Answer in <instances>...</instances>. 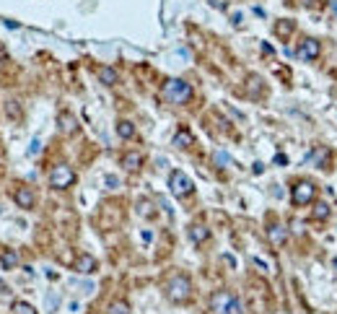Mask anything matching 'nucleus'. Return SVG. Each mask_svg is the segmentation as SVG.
<instances>
[{"mask_svg": "<svg viewBox=\"0 0 337 314\" xmlns=\"http://www.w3.org/2000/svg\"><path fill=\"white\" fill-rule=\"evenodd\" d=\"M210 312L213 314H244L241 299L231 291H216L210 296Z\"/></svg>", "mask_w": 337, "mask_h": 314, "instance_id": "nucleus-1", "label": "nucleus"}, {"mask_svg": "<svg viewBox=\"0 0 337 314\" xmlns=\"http://www.w3.org/2000/svg\"><path fill=\"white\" fill-rule=\"evenodd\" d=\"M163 99H166L169 104H187L192 99V86L182 78H171L163 83Z\"/></svg>", "mask_w": 337, "mask_h": 314, "instance_id": "nucleus-2", "label": "nucleus"}, {"mask_svg": "<svg viewBox=\"0 0 337 314\" xmlns=\"http://www.w3.org/2000/svg\"><path fill=\"white\" fill-rule=\"evenodd\" d=\"M166 296L171 301H177V304L187 301L192 296V280L187 275H174L169 280V286H166Z\"/></svg>", "mask_w": 337, "mask_h": 314, "instance_id": "nucleus-3", "label": "nucleus"}, {"mask_svg": "<svg viewBox=\"0 0 337 314\" xmlns=\"http://www.w3.org/2000/svg\"><path fill=\"white\" fill-rule=\"evenodd\" d=\"M169 190H171V195H177V197H187L192 190H195V182H192L185 171H171L169 174Z\"/></svg>", "mask_w": 337, "mask_h": 314, "instance_id": "nucleus-4", "label": "nucleus"}, {"mask_svg": "<svg viewBox=\"0 0 337 314\" xmlns=\"http://www.w3.org/2000/svg\"><path fill=\"white\" fill-rule=\"evenodd\" d=\"M73 182H75V171L68 164H57L52 171H49V185H52L55 190H68Z\"/></svg>", "mask_w": 337, "mask_h": 314, "instance_id": "nucleus-5", "label": "nucleus"}, {"mask_svg": "<svg viewBox=\"0 0 337 314\" xmlns=\"http://www.w3.org/2000/svg\"><path fill=\"white\" fill-rule=\"evenodd\" d=\"M314 197H316V187L311 185V182H296V187H293V192H291V200H293L296 208L309 205Z\"/></svg>", "mask_w": 337, "mask_h": 314, "instance_id": "nucleus-6", "label": "nucleus"}, {"mask_svg": "<svg viewBox=\"0 0 337 314\" xmlns=\"http://www.w3.org/2000/svg\"><path fill=\"white\" fill-rule=\"evenodd\" d=\"M322 52V44H319V39H314V37H303L301 42H299V49H296V55H299L301 60H316Z\"/></svg>", "mask_w": 337, "mask_h": 314, "instance_id": "nucleus-7", "label": "nucleus"}, {"mask_svg": "<svg viewBox=\"0 0 337 314\" xmlns=\"http://www.w3.org/2000/svg\"><path fill=\"white\" fill-rule=\"evenodd\" d=\"M13 200H16V205H18V208H24V210H32V208H34V202H37L32 187H26V185H18V187L13 190Z\"/></svg>", "mask_w": 337, "mask_h": 314, "instance_id": "nucleus-8", "label": "nucleus"}, {"mask_svg": "<svg viewBox=\"0 0 337 314\" xmlns=\"http://www.w3.org/2000/svg\"><path fill=\"white\" fill-rule=\"evenodd\" d=\"M73 268L80 273V275H91V273H96V268H99V262H96V257H91V255H78L75 257V262H73Z\"/></svg>", "mask_w": 337, "mask_h": 314, "instance_id": "nucleus-9", "label": "nucleus"}, {"mask_svg": "<svg viewBox=\"0 0 337 314\" xmlns=\"http://www.w3.org/2000/svg\"><path fill=\"white\" fill-rule=\"evenodd\" d=\"M267 236H270V241H272L275 247H283L285 239H288V231H285V226H280V224H272L267 229Z\"/></svg>", "mask_w": 337, "mask_h": 314, "instance_id": "nucleus-10", "label": "nucleus"}, {"mask_svg": "<svg viewBox=\"0 0 337 314\" xmlns=\"http://www.w3.org/2000/svg\"><path fill=\"white\" fill-rule=\"evenodd\" d=\"M189 239L195 241V244H202V241L210 239V229L205 224H192L189 226Z\"/></svg>", "mask_w": 337, "mask_h": 314, "instance_id": "nucleus-11", "label": "nucleus"}, {"mask_svg": "<svg viewBox=\"0 0 337 314\" xmlns=\"http://www.w3.org/2000/svg\"><path fill=\"white\" fill-rule=\"evenodd\" d=\"M309 161H314L319 169H324V166H330V151H327L324 146H316L311 154H309Z\"/></svg>", "mask_w": 337, "mask_h": 314, "instance_id": "nucleus-12", "label": "nucleus"}, {"mask_svg": "<svg viewBox=\"0 0 337 314\" xmlns=\"http://www.w3.org/2000/svg\"><path fill=\"white\" fill-rule=\"evenodd\" d=\"M96 76H99V80H101V83H104V86H114L117 83V70L114 68H109V65H101V68H96Z\"/></svg>", "mask_w": 337, "mask_h": 314, "instance_id": "nucleus-13", "label": "nucleus"}, {"mask_svg": "<svg viewBox=\"0 0 337 314\" xmlns=\"http://www.w3.org/2000/svg\"><path fill=\"white\" fill-rule=\"evenodd\" d=\"M140 164H143V154H138V151H127V154L122 156V166H125L127 171L140 169Z\"/></svg>", "mask_w": 337, "mask_h": 314, "instance_id": "nucleus-14", "label": "nucleus"}, {"mask_svg": "<svg viewBox=\"0 0 337 314\" xmlns=\"http://www.w3.org/2000/svg\"><path fill=\"white\" fill-rule=\"evenodd\" d=\"M174 146L177 148H189V146H195V138H192V133L187 127H182L179 133L174 135Z\"/></svg>", "mask_w": 337, "mask_h": 314, "instance_id": "nucleus-15", "label": "nucleus"}, {"mask_svg": "<svg viewBox=\"0 0 337 314\" xmlns=\"http://www.w3.org/2000/svg\"><path fill=\"white\" fill-rule=\"evenodd\" d=\"M57 122H60V130H63V133H75V130H78L75 117H73V115H68V112L60 115V117H57Z\"/></svg>", "mask_w": 337, "mask_h": 314, "instance_id": "nucleus-16", "label": "nucleus"}, {"mask_svg": "<svg viewBox=\"0 0 337 314\" xmlns=\"http://www.w3.org/2000/svg\"><path fill=\"white\" fill-rule=\"evenodd\" d=\"M117 135L125 138V140H130L132 135H135V125H132L130 119H119V122H117Z\"/></svg>", "mask_w": 337, "mask_h": 314, "instance_id": "nucleus-17", "label": "nucleus"}, {"mask_svg": "<svg viewBox=\"0 0 337 314\" xmlns=\"http://www.w3.org/2000/svg\"><path fill=\"white\" fill-rule=\"evenodd\" d=\"M107 314H132V312H130V304L119 299V301H112L109 304V312Z\"/></svg>", "mask_w": 337, "mask_h": 314, "instance_id": "nucleus-18", "label": "nucleus"}, {"mask_svg": "<svg viewBox=\"0 0 337 314\" xmlns=\"http://www.w3.org/2000/svg\"><path fill=\"white\" fill-rule=\"evenodd\" d=\"M0 262H3V268H5V270H13V268L18 265V255H16V252H3Z\"/></svg>", "mask_w": 337, "mask_h": 314, "instance_id": "nucleus-19", "label": "nucleus"}, {"mask_svg": "<svg viewBox=\"0 0 337 314\" xmlns=\"http://www.w3.org/2000/svg\"><path fill=\"white\" fill-rule=\"evenodd\" d=\"M5 112H8V117H11V119H21V104H18V101H8Z\"/></svg>", "mask_w": 337, "mask_h": 314, "instance_id": "nucleus-20", "label": "nucleus"}, {"mask_svg": "<svg viewBox=\"0 0 337 314\" xmlns=\"http://www.w3.org/2000/svg\"><path fill=\"white\" fill-rule=\"evenodd\" d=\"M13 314H37V309L32 307V304H26V301H16L13 304Z\"/></svg>", "mask_w": 337, "mask_h": 314, "instance_id": "nucleus-21", "label": "nucleus"}, {"mask_svg": "<svg viewBox=\"0 0 337 314\" xmlns=\"http://www.w3.org/2000/svg\"><path fill=\"white\" fill-rule=\"evenodd\" d=\"M327 216H330V208H327V205H316L314 218H327Z\"/></svg>", "mask_w": 337, "mask_h": 314, "instance_id": "nucleus-22", "label": "nucleus"}, {"mask_svg": "<svg viewBox=\"0 0 337 314\" xmlns=\"http://www.w3.org/2000/svg\"><path fill=\"white\" fill-rule=\"evenodd\" d=\"M213 158H216V164H218V166H226L228 161H231V158H228V154H221V151H218V154L213 156Z\"/></svg>", "mask_w": 337, "mask_h": 314, "instance_id": "nucleus-23", "label": "nucleus"}, {"mask_svg": "<svg viewBox=\"0 0 337 314\" xmlns=\"http://www.w3.org/2000/svg\"><path fill=\"white\" fill-rule=\"evenodd\" d=\"M291 29H293V24H280V26H278V34H288Z\"/></svg>", "mask_w": 337, "mask_h": 314, "instance_id": "nucleus-24", "label": "nucleus"}, {"mask_svg": "<svg viewBox=\"0 0 337 314\" xmlns=\"http://www.w3.org/2000/svg\"><path fill=\"white\" fill-rule=\"evenodd\" d=\"M29 154H32V156H34V154H39V140H34V143H32V148H29Z\"/></svg>", "mask_w": 337, "mask_h": 314, "instance_id": "nucleus-25", "label": "nucleus"}, {"mask_svg": "<svg viewBox=\"0 0 337 314\" xmlns=\"http://www.w3.org/2000/svg\"><path fill=\"white\" fill-rule=\"evenodd\" d=\"M275 164H280V166H285V164H288V158H285V156H275Z\"/></svg>", "mask_w": 337, "mask_h": 314, "instance_id": "nucleus-26", "label": "nucleus"}, {"mask_svg": "<svg viewBox=\"0 0 337 314\" xmlns=\"http://www.w3.org/2000/svg\"><path fill=\"white\" fill-rule=\"evenodd\" d=\"M5 57H8V52H5L3 47H0V60H5Z\"/></svg>", "mask_w": 337, "mask_h": 314, "instance_id": "nucleus-27", "label": "nucleus"}]
</instances>
